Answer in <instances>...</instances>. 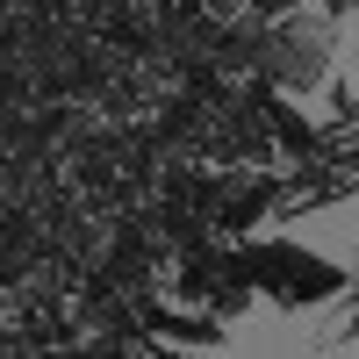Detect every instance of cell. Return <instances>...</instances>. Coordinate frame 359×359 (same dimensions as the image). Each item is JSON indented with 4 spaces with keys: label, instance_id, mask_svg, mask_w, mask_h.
<instances>
[{
    "label": "cell",
    "instance_id": "cell-1",
    "mask_svg": "<svg viewBox=\"0 0 359 359\" xmlns=\"http://www.w3.org/2000/svg\"><path fill=\"white\" fill-rule=\"evenodd\" d=\"M230 273H245L259 287V302H273L280 316H302V309H323L331 294L352 287V273L338 259H323L309 245H294V237H245V245L223 252Z\"/></svg>",
    "mask_w": 359,
    "mask_h": 359
},
{
    "label": "cell",
    "instance_id": "cell-2",
    "mask_svg": "<svg viewBox=\"0 0 359 359\" xmlns=\"http://www.w3.org/2000/svg\"><path fill=\"white\" fill-rule=\"evenodd\" d=\"M331 15H302V0L259 29V79L266 86H287V94H309V86L331 79V57H338V36H331Z\"/></svg>",
    "mask_w": 359,
    "mask_h": 359
},
{
    "label": "cell",
    "instance_id": "cell-3",
    "mask_svg": "<svg viewBox=\"0 0 359 359\" xmlns=\"http://www.w3.org/2000/svg\"><path fill=\"white\" fill-rule=\"evenodd\" d=\"M144 338L151 345H223L230 338V323H216V316H180V309H158V302H144Z\"/></svg>",
    "mask_w": 359,
    "mask_h": 359
},
{
    "label": "cell",
    "instance_id": "cell-4",
    "mask_svg": "<svg viewBox=\"0 0 359 359\" xmlns=\"http://www.w3.org/2000/svg\"><path fill=\"white\" fill-rule=\"evenodd\" d=\"M201 8H208V15H237V8H245V0H201Z\"/></svg>",
    "mask_w": 359,
    "mask_h": 359
}]
</instances>
